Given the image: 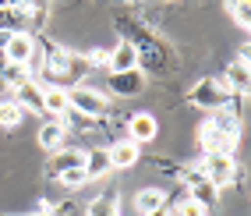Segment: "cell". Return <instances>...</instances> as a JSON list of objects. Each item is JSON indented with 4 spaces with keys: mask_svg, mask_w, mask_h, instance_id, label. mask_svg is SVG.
<instances>
[{
    "mask_svg": "<svg viewBox=\"0 0 251 216\" xmlns=\"http://www.w3.org/2000/svg\"><path fill=\"white\" fill-rule=\"evenodd\" d=\"M198 170H202V177L209 181L216 191H223L226 185H233V181L241 177V167H237V160H233V156H202Z\"/></svg>",
    "mask_w": 251,
    "mask_h": 216,
    "instance_id": "5",
    "label": "cell"
},
{
    "mask_svg": "<svg viewBox=\"0 0 251 216\" xmlns=\"http://www.w3.org/2000/svg\"><path fill=\"white\" fill-rule=\"evenodd\" d=\"M117 209H121V195L110 191V195H96L85 209V216H121Z\"/></svg>",
    "mask_w": 251,
    "mask_h": 216,
    "instance_id": "19",
    "label": "cell"
},
{
    "mask_svg": "<svg viewBox=\"0 0 251 216\" xmlns=\"http://www.w3.org/2000/svg\"><path fill=\"white\" fill-rule=\"evenodd\" d=\"M43 110H46V121H60L68 113V89L64 85H43Z\"/></svg>",
    "mask_w": 251,
    "mask_h": 216,
    "instance_id": "14",
    "label": "cell"
},
{
    "mask_svg": "<svg viewBox=\"0 0 251 216\" xmlns=\"http://www.w3.org/2000/svg\"><path fill=\"white\" fill-rule=\"evenodd\" d=\"M248 64H251V60H248V50H241L237 60L223 71V81H226V89H230L233 96H248Z\"/></svg>",
    "mask_w": 251,
    "mask_h": 216,
    "instance_id": "13",
    "label": "cell"
},
{
    "mask_svg": "<svg viewBox=\"0 0 251 216\" xmlns=\"http://www.w3.org/2000/svg\"><path fill=\"white\" fill-rule=\"evenodd\" d=\"M156 135H159V121H156V113L142 110V113H131V117H127V138L135 142V145L156 142Z\"/></svg>",
    "mask_w": 251,
    "mask_h": 216,
    "instance_id": "8",
    "label": "cell"
},
{
    "mask_svg": "<svg viewBox=\"0 0 251 216\" xmlns=\"http://www.w3.org/2000/svg\"><path fill=\"white\" fill-rule=\"evenodd\" d=\"M198 145H202V156H233V153H237V145H241V138L220 131L205 117L202 128H198Z\"/></svg>",
    "mask_w": 251,
    "mask_h": 216,
    "instance_id": "4",
    "label": "cell"
},
{
    "mask_svg": "<svg viewBox=\"0 0 251 216\" xmlns=\"http://www.w3.org/2000/svg\"><path fill=\"white\" fill-rule=\"evenodd\" d=\"M85 60H89V68H92V71H96V68H106V64H110V50L96 46V50H89V54H85Z\"/></svg>",
    "mask_w": 251,
    "mask_h": 216,
    "instance_id": "26",
    "label": "cell"
},
{
    "mask_svg": "<svg viewBox=\"0 0 251 216\" xmlns=\"http://www.w3.org/2000/svg\"><path fill=\"white\" fill-rule=\"evenodd\" d=\"M92 68H89V60H85V54H75L71 50V57H68V81H81Z\"/></svg>",
    "mask_w": 251,
    "mask_h": 216,
    "instance_id": "23",
    "label": "cell"
},
{
    "mask_svg": "<svg viewBox=\"0 0 251 216\" xmlns=\"http://www.w3.org/2000/svg\"><path fill=\"white\" fill-rule=\"evenodd\" d=\"M202 216H209V213H202Z\"/></svg>",
    "mask_w": 251,
    "mask_h": 216,
    "instance_id": "29",
    "label": "cell"
},
{
    "mask_svg": "<svg viewBox=\"0 0 251 216\" xmlns=\"http://www.w3.org/2000/svg\"><path fill=\"white\" fill-rule=\"evenodd\" d=\"M75 167H85V149H68L64 145L60 153H53L46 160V174L50 177H60L64 170H75Z\"/></svg>",
    "mask_w": 251,
    "mask_h": 216,
    "instance_id": "11",
    "label": "cell"
},
{
    "mask_svg": "<svg viewBox=\"0 0 251 216\" xmlns=\"http://www.w3.org/2000/svg\"><path fill=\"white\" fill-rule=\"evenodd\" d=\"M106 89L121 99H131L145 89V75L135 68V71H121V75H106Z\"/></svg>",
    "mask_w": 251,
    "mask_h": 216,
    "instance_id": "10",
    "label": "cell"
},
{
    "mask_svg": "<svg viewBox=\"0 0 251 216\" xmlns=\"http://www.w3.org/2000/svg\"><path fill=\"white\" fill-rule=\"evenodd\" d=\"M166 209V191L163 188H142L135 195V213L138 216H152V213H163Z\"/></svg>",
    "mask_w": 251,
    "mask_h": 216,
    "instance_id": "16",
    "label": "cell"
},
{
    "mask_svg": "<svg viewBox=\"0 0 251 216\" xmlns=\"http://www.w3.org/2000/svg\"><path fill=\"white\" fill-rule=\"evenodd\" d=\"M57 181H60V185L68 188V191H78V188H85V185H89V181H85V170H81V167H75V170H64Z\"/></svg>",
    "mask_w": 251,
    "mask_h": 216,
    "instance_id": "24",
    "label": "cell"
},
{
    "mask_svg": "<svg viewBox=\"0 0 251 216\" xmlns=\"http://www.w3.org/2000/svg\"><path fill=\"white\" fill-rule=\"evenodd\" d=\"M14 103H18L25 113H39V117H46V110H43V81H25L22 89H14Z\"/></svg>",
    "mask_w": 251,
    "mask_h": 216,
    "instance_id": "12",
    "label": "cell"
},
{
    "mask_svg": "<svg viewBox=\"0 0 251 216\" xmlns=\"http://www.w3.org/2000/svg\"><path fill=\"white\" fill-rule=\"evenodd\" d=\"M85 181H99V177H106L110 174V160H106V149H85Z\"/></svg>",
    "mask_w": 251,
    "mask_h": 216,
    "instance_id": "18",
    "label": "cell"
},
{
    "mask_svg": "<svg viewBox=\"0 0 251 216\" xmlns=\"http://www.w3.org/2000/svg\"><path fill=\"white\" fill-rule=\"evenodd\" d=\"M25 81H32V71L28 68H22V64H7L4 60V89H22Z\"/></svg>",
    "mask_w": 251,
    "mask_h": 216,
    "instance_id": "21",
    "label": "cell"
},
{
    "mask_svg": "<svg viewBox=\"0 0 251 216\" xmlns=\"http://www.w3.org/2000/svg\"><path fill=\"white\" fill-rule=\"evenodd\" d=\"M11 36H14V32H0V50L7 46V39H11Z\"/></svg>",
    "mask_w": 251,
    "mask_h": 216,
    "instance_id": "27",
    "label": "cell"
},
{
    "mask_svg": "<svg viewBox=\"0 0 251 216\" xmlns=\"http://www.w3.org/2000/svg\"><path fill=\"white\" fill-rule=\"evenodd\" d=\"M106 160H110V170H131L142 160V145H135L131 138H117L106 149Z\"/></svg>",
    "mask_w": 251,
    "mask_h": 216,
    "instance_id": "9",
    "label": "cell"
},
{
    "mask_svg": "<svg viewBox=\"0 0 251 216\" xmlns=\"http://www.w3.org/2000/svg\"><path fill=\"white\" fill-rule=\"evenodd\" d=\"M36 54H39V39L28 36V32H14L7 39V46L0 50V57L7 64H22V68H28V64L36 60Z\"/></svg>",
    "mask_w": 251,
    "mask_h": 216,
    "instance_id": "7",
    "label": "cell"
},
{
    "mask_svg": "<svg viewBox=\"0 0 251 216\" xmlns=\"http://www.w3.org/2000/svg\"><path fill=\"white\" fill-rule=\"evenodd\" d=\"M36 138H39V145L46 149V153L53 156V153H60V149H64V142H68V131H64L60 121H43V128H39Z\"/></svg>",
    "mask_w": 251,
    "mask_h": 216,
    "instance_id": "15",
    "label": "cell"
},
{
    "mask_svg": "<svg viewBox=\"0 0 251 216\" xmlns=\"http://www.w3.org/2000/svg\"><path fill=\"white\" fill-rule=\"evenodd\" d=\"M0 92H7L4 89V57H0Z\"/></svg>",
    "mask_w": 251,
    "mask_h": 216,
    "instance_id": "28",
    "label": "cell"
},
{
    "mask_svg": "<svg viewBox=\"0 0 251 216\" xmlns=\"http://www.w3.org/2000/svg\"><path fill=\"white\" fill-rule=\"evenodd\" d=\"M226 11H230V18L237 22V28H251V4L248 0H230Z\"/></svg>",
    "mask_w": 251,
    "mask_h": 216,
    "instance_id": "22",
    "label": "cell"
},
{
    "mask_svg": "<svg viewBox=\"0 0 251 216\" xmlns=\"http://www.w3.org/2000/svg\"><path fill=\"white\" fill-rule=\"evenodd\" d=\"M135 68H138L135 50H131V46L121 39V43L110 50V64H106V71H110V75H121V71H135Z\"/></svg>",
    "mask_w": 251,
    "mask_h": 216,
    "instance_id": "17",
    "label": "cell"
},
{
    "mask_svg": "<svg viewBox=\"0 0 251 216\" xmlns=\"http://www.w3.org/2000/svg\"><path fill=\"white\" fill-rule=\"evenodd\" d=\"M68 110L81 113L89 121H103L110 113V99H106V92H99L92 85H71L68 89Z\"/></svg>",
    "mask_w": 251,
    "mask_h": 216,
    "instance_id": "3",
    "label": "cell"
},
{
    "mask_svg": "<svg viewBox=\"0 0 251 216\" xmlns=\"http://www.w3.org/2000/svg\"><path fill=\"white\" fill-rule=\"evenodd\" d=\"M230 99H233V92L226 89V81L216 78V75L198 78L195 85H191V92H188V103L198 107V110H205V113H220V110H226Z\"/></svg>",
    "mask_w": 251,
    "mask_h": 216,
    "instance_id": "2",
    "label": "cell"
},
{
    "mask_svg": "<svg viewBox=\"0 0 251 216\" xmlns=\"http://www.w3.org/2000/svg\"><path fill=\"white\" fill-rule=\"evenodd\" d=\"M117 28H121V39L135 50V57H138V71H152V75H166L174 68V50L166 46L159 36L149 25H142L138 18L131 22V18H121L117 22Z\"/></svg>",
    "mask_w": 251,
    "mask_h": 216,
    "instance_id": "1",
    "label": "cell"
},
{
    "mask_svg": "<svg viewBox=\"0 0 251 216\" xmlns=\"http://www.w3.org/2000/svg\"><path fill=\"white\" fill-rule=\"evenodd\" d=\"M22 121H25V110L14 99H0V128L14 131V128H22Z\"/></svg>",
    "mask_w": 251,
    "mask_h": 216,
    "instance_id": "20",
    "label": "cell"
},
{
    "mask_svg": "<svg viewBox=\"0 0 251 216\" xmlns=\"http://www.w3.org/2000/svg\"><path fill=\"white\" fill-rule=\"evenodd\" d=\"M174 209H177L180 216H202V213H209L205 206H198V202H195V198H188V195H184V198H180V202H177Z\"/></svg>",
    "mask_w": 251,
    "mask_h": 216,
    "instance_id": "25",
    "label": "cell"
},
{
    "mask_svg": "<svg viewBox=\"0 0 251 216\" xmlns=\"http://www.w3.org/2000/svg\"><path fill=\"white\" fill-rule=\"evenodd\" d=\"M180 181H184V195L195 198L198 206H205V209H209V206L220 202V191H216L209 181L202 177V170H198V167H180Z\"/></svg>",
    "mask_w": 251,
    "mask_h": 216,
    "instance_id": "6",
    "label": "cell"
}]
</instances>
